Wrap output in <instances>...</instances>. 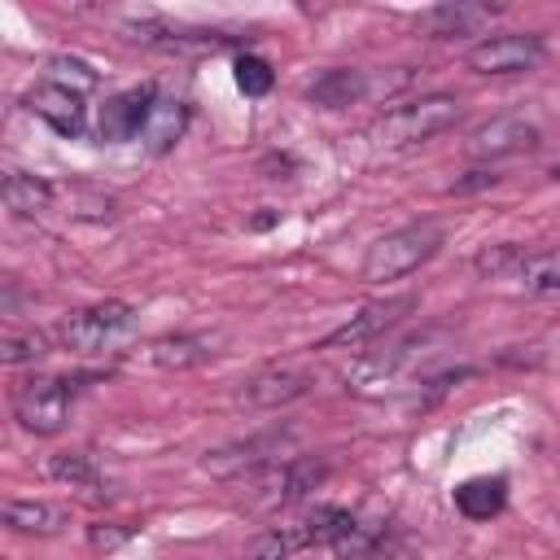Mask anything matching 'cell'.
<instances>
[{
  "label": "cell",
  "instance_id": "obj_1",
  "mask_svg": "<svg viewBox=\"0 0 560 560\" xmlns=\"http://www.w3.org/2000/svg\"><path fill=\"white\" fill-rule=\"evenodd\" d=\"M459 109H464L459 96H451V92H424V96H411V101L385 109L368 127V140L381 144V149H411V144H424L433 136H442L446 127H455Z\"/></svg>",
  "mask_w": 560,
  "mask_h": 560
},
{
  "label": "cell",
  "instance_id": "obj_2",
  "mask_svg": "<svg viewBox=\"0 0 560 560\" xmlns=\"http://www.w3.org/2000/svg\"><path fill=\"white\" fill-rule=\"evenodd\" d=\"M442 241H446V232H442V223H433V219H420V223H407V228H398V232H385L381 241L368 245L359 276H363L368 284L402 280V276H411L416 267H424V262L442 249Z\"/></svg>",
  "mask_w": 560,
  "mask_h": 560
},
{
  "label": "cell",
  "instance_id": "obj_3",
  "mask_svg": "<svg viewBox=\"0 0 560 560\" xmlns=\"http://www.w3.org/2000/svg\"><path fill=\"white\" fill-rule=\"evenodd\" d=\"M88 381H101V376L79 372V376H31V381H22L13 389V420L26 433H39V438L61 433L66 420H70V402Z\"/></svg>",
  "mask_w": 560,
  "mask_h": 560
},
{
  "label": "cell",
  "instance_id": "obj_4",
  "mask_svg": "<svg viewBox=\"0 0 560 560\" xmlns=\"http://www.w3.org/2000/svg\"><path fill=\"white\" fill-rule=\"evenodd\" d=\"M131 328H136V306H127V302H96V306L70 311V315L57 324V341H61L66 350L96 354V350L118 346Z\"/></svg>",
  "mask_w": 560,
  "mask_h": 560
},
{
  "label": "cell",
  "instance_id": "obj_5",
  "mask_svg": "<svg viewBox=\"0 0 560 560\" xmlns=\"http://www.w3.org/2000/svg\"><path fill=\"white\" fill-rule=\"evenodd\" d=\"M289 442H293V433H289V429H267V433H254V438H241V442L214 446V451H206L201 472H210V477H219V481L254 477V472L271 468Z\"/></svg>",
  "mask_w": 560,
  "mask_h": 560
},
{
  "label": "cell",
  "instance_id": "obj_6",
  "mask_svg": "<svg viewBox=\"0 0 560 560\" xmlns=\"http://www.w3.org/2000/svg\"><path fill=\"white\" fill-rule=\"evenodd\" d=\"M547 57L542 35H525V31H508V35H490L481 44L468 48V70L477 74H525Z\"/></svg>",
  "mask_w": 560,
  "mask_h": 560
},
{
  "label": "cell",
  "instance_id": "obj_7",
  "mask_svg": "<svg viewBox=\"0 0 560 560\" xmlns=\"http://www.w3.org/2000/svg\"><path fill=\"white\" fill-rule=\"evenodd\" d=\"M407 311H416V298L411 293H398V298H385V302H368L359 315H350L341 328H332L315 350H359L372 337H381L385 328H394Z\"/></svg>",
  "mask_w": 560,
  "mask_h": 560
},
{
  "label": "cell",
  "instance_id": "obj_8",
  "mask_svg": "<svg viewBox=\"0 0 560 560\" xmlns=\"http://www.w3.org/2000/svg\"><path fill=\"white\" fill-rule=\"evenodd\" d=\"M158 105V88L153 83H140V88H127V92H114L105 105H101V118H96V136L105 144H122V140H136L144 127H149V114Z\"/></svg>",
  "mask_w": 560,
  "mask_h": 560
},
{
  "label": "cell",
  "instance_id": "obj_9",
  "mask_svg": "<svg viewBox=\"0 0 560 560\" xmlns=\"http://www.w3.org/2000/svg\"><path fill=\"white\" fill-rule=\"evenodd\" d=\"M538 140H542V131L529 122V118H521V114H503V118H490V122H481V127H472V136H468V158H516V153H529V149H538Z\"/></svg>",
  "mask_w": 560,
  "mask_h": 560
},
{
  "label": "cell",
  "instance_id": "obj_10",
  "mask_svg": "<svg viewBox=\"0 0 560 560\" xmlns=\"http://www.w3.org/2000/svg\"><path fill=\"white\" fill-rule=\"evenodd\" d=\"M26 109H31L35 118H44V122H48L52 131H61V136H79V131H83V118H88L83 92L61 88V83H52V79H39V83L26 92Z\"/></svg>",
  "mask_w": 560,
  "mask_h": 560
},
{
  "label": "cell",
  "instance_id": "obj_11",
  "mask_svg": "<svg viewBox=\"0 0 560 560\" xmlns=\"http://www.w3.org/2000/svg\"><path fill=\"white\" fill-rule=\"evenodd\" d=\"M306 389H311L306 372H298V368H267V372H254L249 381H241L236 402L262 411V407H284V402L302 398Z\"/></svg>",
  "mask_w": 560,
  "mask_h": 560
},
{
  "label": "cell",
  "instance_id": "obj_12",
  "mask_svg": "<svg viewBox=\"0 0 560 560\" xmlns=\"http://www.w3.org/2000/svg\"><path fill=\"white\" fill-rule=\"evenodd\" d=\"M499 13V4H433L416 18V31L429 35V39H464V35H477L490 18Z\"/></svg>",
  "mask_w": 560,
  "mask_h": 560
},
{
  "label": "cell",
  "instance_id": "obj_13",
  "mask_svg": "<svg viewBox=\"0 0 560 560\" xmlns=\"http://www.w3.org/2000/svg\"><path fill=\"white\" fill-rule=\"evenodd\" d=\"M302 96H306V105H319V109H346L359 96H368V74L354 66H332V70H319L302 88Z\"/></svg>",
  "mask_w": 560,
  "mask_h": 560
},
{
  "label": "cell",
  "instance_id": "obj_14",
  "mask_svg": "<svg viewBox=\"0 0 560 560\" xmlns=\"http://www.w3.org/2000/svg\"><path fill=\"white\" fill-rule=\"evenodd\" d=\"M210 354H214V350H210L206 337H158V341H149V346L136 354V363H144V368H166V372H184V368L206 363Z\"/></svg>",
  "mask_w": 560,
  "mask_h": 560
},
{
  "label": "cell",
  "instance_id": "obj_15",
  "mask_svg": "<svg viewBox=\"0 0 560 560\" xmlns=\"http://www.w3.org/2000/svg\"><path fill=\"white\" fill-rule=\"evenodd\" d=\"M4 525L18 529V534L48 538V534H61L70 525V512L57 508V503H44V499H9L4 503Z\"/></svg>",
  "mask_w": 560,
  "mask_h": 560
},
{
  "label": "cell",
  "instance_id": "obj_16",
  "mask_svg": "<svg viewBox=\"0 0 560 560\" xmlns=\"http://www.w3.org/2000/svg\"><path fill=\"white\" fill-rule=\"evenodd\" d=\"M0 197H4V206H9L18 219H35V214H44V210L52 206L57 188H52L48 179H39V175H26V171H9V175H4V188H0Z\"/></svg>",
  "mask_w": 560,
  "mask_h": 560
},
{
  "label": "cell",
  "instance_id": "obj_17",
  "mask_svg": "<svg viewBox=\"0 0 560 560\" xmlns=\"http://www.w3.org/2000/svg\"><path fill=\"white\" fill-rule=\"evenodd\" d=\"M508 503V481L503 477H468L464 486H455V508L468 521H490L499 516Z\"/></svg>",
  "mask_w": 560,
  "mask_h": 560
},
{
  "label": "cell",
  "instance_id": "obj_18",
  "mask_svg": "<svg viewBox=\"0 0 560 560\" xmlns=\"http://www.w3.org/2000/svg\"><path fill=\"white\" fill-rule=\"evenodd\" d=\"M184 127H188V101H179V96H158V105H153V114H149V127H144V140H149L153 153H166V149L184 136Z\"/></svg>",
  "mask_w": 560,
  "mask_h": 560
},
{
  "label": "cell",
  "instance_id": "obj_19",
  "mask_svg": "<svg viewBox=\"0 0 560 560\" xmlns=\"http://www.w3.org/2000/svg\"><path fill=\"white\" fill-rule=\"evenodd\" d=\"M319 481H324V464H315V459H289L284 468L271 472L267 490H271V503H293L306 490H315Z\"/></svg>",
  "mask_w": 560,
  "mask_h": 560
},
{
  "label": "cell",
  "instance_id": "obj_20",
  "mask_svg": "<svg viewBox=\"0 0 560 560\" xmlns=\"http://www.w3.org/2000/svg\"><path fill=\"white\" fill-rule=\"evenodd\" d=\"M302 547H311V534H306L302 521H298V525H276V529H267V534L249 547V560H293Z\"/></svg>",
  "mask_w": 560,
  "mask_h": 560
},
{
  "label": "cell",
  "instance_id": "obj_21",
  "mask_svg": "<svg viewBox=\"0 0 560 560\" xmlns=\"http://www.w3.org/2000/svg\"><path fill=\"white\" fill-rule=\"evenodd\" d=\"M306 534H311V547H337L359 521L346 512V508H332V503H324V508H315L306 521Z\"/></svg>",
  "mask_w": 560,
  "mask_h": 560
},
{
  "label": "cell",
  "instance_id": "obj_22",
  "mask_svg": "<svg viewBox=\"0 0 560 560\" xmlns=\"http://www.w3.org/2000/svg\"><path fill=\"white\" fill-rule=\"evenodd\" d=\"M48 477H52V481H66V486H74V490H92V486L101 481L96 464H92L88 455H79V451L52 455V459H48Z\"/></svg>",
  "mask_w": 560,
  "mask_h": 560
},
{
  "label": "cell",
  "instance_id": "obj_23",
  "mask_svg": "<svg viewBox=\"0 0 560 560\" xmlns=\"http://www.w3.org/2000/svg\"><path fill=\"white\" fill-rule=\"evenodd\" d=\"M232 70H236V88H241L245 96H267V92H271V83H276L271 66H267L262 57H254V52H241Z\"/></svg>",
  "mask_w": 560,
  "mask_h": 560
},
{
  "label": "cell",
  "instance_id": "obj_24",
  "mask_svg": "<svg viewBox=\"0 0 560 560\" xmlns=\"http://www.w3.org/2000/svg\"><path fill=\"white\" fill-rule=\"evenodd\" d=\"M44 354H48V337H44V332H9V337L0 341V359H4L9 368L35 363V359H44Z\"/></svg>",
  "mask_w": 560,
  "mask_h": 560
},
{
  "label": "cell",
  "instance_id": "obj_25",
  "mask_svg": "<svg viewBox=\"0 0 560 560\" xmlns=\"http://www.w3.org/2000/svg\"><path fill=\"white\" fill-rule=\"evenodd\" d=\"M48 79L52 83H61V88H74V92H88V88H96V70L88 66V61H79V57H52L48 61Z\"/></svg>",
  "mask_w": 560,
  "mask_h": 560
},
{
  "label": "cell",
  "instance_id": "obj_26",
  "mask_svg": "<svg viewBox=\"0 0 560 560\" xmlns=\"http://www.w3.org/2000/svg\"><path fill=\"white\" fill-rule=\"evenodd\" d=\"M337 556H341V560H381V542H376V534H368L363 525H354V529L337 542Z\"/></svg>",
  "mask_w": 560,
  "mask_h": 560
},
{
  "label": "cell",
  "instance_id": "obj_27",
  "mask_svg": "<svg viewBox=\"0 0 560 560\" xmlns=\"http://www.w3.org/2000/svg\"><path fill=\"white\" fill-rule=\"evenodd\" d=\"M127 534H131L127 525H92L88 529V542H92V551H114Z\"/></svg>",
  "mask_w": 560,
  "mask_h": 560
},
{
  "label": "cell",
  "instance_id": "obj_28",
  "mask_svg": "<svg viewBox=\"0 0 560 560\" xmlns=\"http://www.w3.org/2000/svg\"><path fill=\"white\" fill-rule=\"evenodd\" d=\"M494 179H499L494 171H472V179H459L451 192H468V188H481V184H494Z\"/></svg>",
  "mask_w": 560,
  "mask_h": 560
},
{
  "label": "cell",
  "instance_id": "obj_29",
  "mask_svg": "<svg viewBox=\"0 0 560 560\" xmlns=\"http://www.w3.org/2000/svg\"><path fill=\"white\" fill-rule=\"evenodd\" d=\"M556 298H560V289H556Z\"/></svg>",
  "mask_w": 560,
  "mask_h": 560
}]
</instances>
